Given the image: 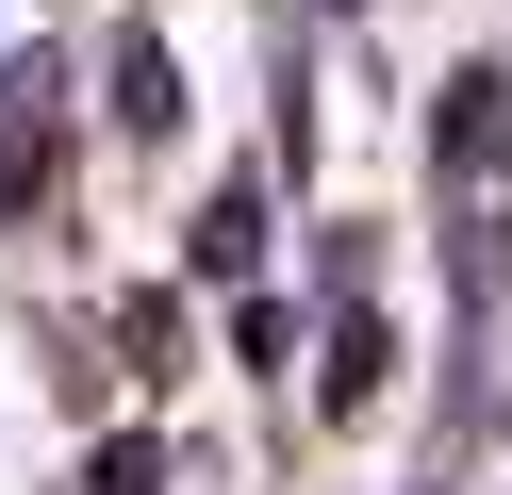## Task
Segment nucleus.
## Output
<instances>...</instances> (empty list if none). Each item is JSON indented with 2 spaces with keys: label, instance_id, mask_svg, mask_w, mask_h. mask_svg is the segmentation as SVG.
<instances>
[{
  "label": "nucleus",
  "instance_id": "nucleus-2",
  "mask_svg": "<svg viewBox=\"0 0 512 495\" xmlns=\"http://www.w3.org/2000/svg\"><path fill=\"white\" fill-rule=\"evenodd\" d=\"M199 264H215V281H248V264H265V198H248V182L199 215Z\"/></svg>",
  "mask_w": 512,
  "mask_h": 495
},
{
  "label": "nucleus",
  "instance_id": "nucleus-1",
  "mask_svg": "<svg viewBox=\"0 0 512 495\" xmlns=\"http://www.w3.org/2000/svg\"><path fill=\"white\" fill-rule=\"evenodd\" d=\"M116 132H182V50L166 33H116Z\"/></svg>",
  "mask_w": 512,
  "mask_h": 495
}]
</instances>
